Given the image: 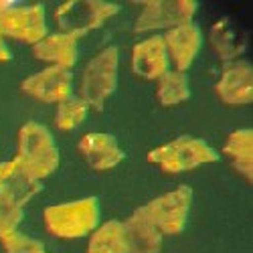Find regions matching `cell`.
<instances>
[{"instance_id":"52a82bcc","label":"cell","mask_w":253,"mask_h":253,"mask_svg":"<svg viewBox=\"0 0 253 253\" xmlns=\"http://www.w3.org/2000/svg\"><path fill=\"white\" fill-rule=\"evenodd\" d=\"M191 205H193V188L182 184L174 188V191L160 195L142 205L140 211L162 235H178L186 227Z\"/></svg>"},{"instance_id":"ffe728a7","label":"cell","mask_w":253,"mask_h":253,"mask_svg":"<svg viewBox=\"0 0 253 253\" xmlns=\"http://www.w3.org/2000/svg\"><path fill=\"white\" fill-rule=\"evenodd\" d=\"M188 97H191V83L186 73L166 71L160 79H156V99L162 108H174Z\"/></svg>"},{"instance_id":"7c38bea8","label":"cell","mask_w":253,"mask_h":253,"mask_svg":"<svg viewBox=\"0 0 253 253\" xmlns=\"http://www.w3.org/2000/svg\"><path fill=\"white\" fill-rule=\"evenodd\" d=\"M79 154L83 156V160L87 162V166H91L93 170L105 172L116 168L122 160H124V150L118 144L116 136L108 134V132H89L83 134L79 144Z\"/></svg>"},{"instance_id":"ac0fdd59","label":"cell","mask_w":253,"mask_h":253,"mask_svg":"<svg viewBox=\"0 0 253 253\" xmlns=\"http://www.w3.org/2000/svg\"><path fill=\"white\" fill-rule=\"evenodd\" d=\"M223 154L231 160L235 166V170L251 184L253 180V130L251 128H241L231 132L225 140Z\"/></svg>"},{"instance_id":"44dd1931","label":"cell","mask_w":253,"mask_h":253,"mask_svg":"<svg viewBox=\"0 0 253 253\" xmlns=\"http://www.w3.org/2000/svg\"><path fill=\"white\" fill-rule=\"evenodd\" d=\"M89 114V105L83 101L79 95H71L67 99H63L57 103V112H55V126L63 132H71L85 122Z\"/></svg>"},{"instance_id":"5b68a950","label":"cell","mask_w":253,"mask_h":253,"mask_svg":"<svg viewBox=\"0 0 253 253\" xmlns=\"http://www.w3.org/2000/svg\"><path fill=\"white\" fill-rule=\"evenodd\" d=\"M0 33L4 39L37 45L47 37V16L43 4H23L16 0H0Z\"/></svg>"},{"instance_id":"7a4b0ae2","label":"cell","mask_w":253,"mask_h":253,"mask_svg":"<svg viewBox=\"0 0 253 253\" xmlns=\"http://www.w3.org/2000/svg\"><path fill=\"white\" fill-rule=\"evenodd\" d=\"M45 227L59 239H79L91 235L99 225L97 197H83L77 201L51 205L43 211Z\"/></svg>"},{"instance_id":"e0dca14e","label":"cell","mask_w":253,"mask_h":253,"mask_svg":"<svg viewBox=\"0 0 253 253\" xmlns=\"http://www.w3.org/2000/svg\"><path fill=\"white\" fill-rule=\"evenodd\" d=\"M33 57L37 61L49 63V67L71 69L79 57L77 39H73L65 33L47 35L41 39L37 45H33Z\"/></svg>"},{"instance_id":"9a60e30c","label":"cell","mask_w":253,"mask_h":253,"mask_svg":"<svg viewBox=\"0 0 253 253\" xmlns=\"http://www.w3.org/2000/svg\"><path fill=\"white\" fill-rule=\"evenodd\" d=\"M209 41L213 45L215 53L219 55V59L225 63H231V61H237L247 51L249 39L241 25H237L231 16H223L215 20L213 27H211Z\"/></svg>"},{"instance_id":"7402d4cb","label":"cell","mask_w":253,"mask_h":253,"mask_svg":"<svg viewBox=\"0 0 253 253\" xmlns=\"http://www.w3.org/2000/svg\"><path fill=\"white\" fill-rule=\"evenodd\" d=\"M0 245L4 253H51L39 239H33L20 231H8L0 235Z\"/></svg>"},{"instance_id":"603a6c76","label":"cell","mask_w":253,"mask_h":253,"mask_svg":"<svg viewBox=\"0 0 253 253\" xmlns=\"http://www.w3.org/2000/svg\"><path fill=\"white\" fill-rule=\"evenodd\" d=\"M10 59H12V53H10L8 45H6L2 33H0V63H6V61H10Z\"/></svg>"},{"instance_id":"d6986e66","label":"cell","mask_w":253,"mask_h":253,"mask_svg":"<svg viewBox=\"0 0 253 253\" xmlns=\"http://www.w3.org/2000/svg\"><path fill=\"white\" fill-rule=\"evenodd\" d=\"M85 253H128L124 241V227L122 221H105L97 225L95 231L89 235L87 251Z\"/></svg>"},{"instance_id":"ba28073f","label":"cell","mask_w":253,"mask_h":253,"mask_svg":"<svg viewBox=\"0 0 253 253\" xmlns=\"http://www.w3.org/2000/svg\"><path fill=\"white\" fill-rule=\"evenodd\" d=\"M199 8L195 0H148L134 20V33H152L158 29L170 31L174 27L193 23Z\"/></svg>"},{"instance_id":"8fae6325","label":"cell","mask_w":253,"mask_h":253,"mask_svg":"<svg viewBox=\"0 0 253 253\" xmlns=\"http://www.w3.org/2000/svg\"><path fill=\"white\" fill-rule=\"evenodd\" d=\"M168 61L176 67L174 71L186 73L195 63L201 47H203V33L195 23H186L180 27H174L162 35Z\"/></svg>"},{"instance_id":"4fadbf2b","label":"cell","mask_w":253,"mask_h":253,"mask_svg":"<svg viewBox=\"0 0 253 253\" xmlns=\"http://www.w3.org/2000/svg\"><path fill=\"white\" fill-rule=\"evenodd\" d=\"M132 71L148 81L160 79L166 71H170V61H168L166 45L162 35L146 37L144 41L134 45L132 49Z\"/></svg>"},{"instance_id":"9c48e42d","label":"cell","mask_w":253,"mask_h":253,"mask_svg":"<svg viewBox=\"0 0 253 253\" xmlns=\"http://www.w3.org/2000/svg\"><path fill=\"white\" fill-rule=\"evenodd\" d=\"M215 93L225 105H251L253 103V67L249 61L237 59L225 63Z\"/></svg>"},{"instance_id":"2e32d148","label":"cell","mask_w":253,"mask_h":253,"mask_svg":"<svg viewBox=\"0 0 253 253\" xmlns=\"http://www.w3.org/2000/svg\"><path fill=\"white\" fill-rule=\"evenodd\" d=\"M122 227L128 253H160L164 235L144 217L140 207L126 221H122Z\"/></svg>"},{"instance_id":"5bb4252c","label":"cell","mask_w":253,"mask_h":253,"mask_svg":"<svg viewBox=\"0 0 253 253\" xmlns=\"http://www.w3.org/2000/svg\"><path fill=\"white\" fill-rule=\"evenodd\" d=\"M39 193L41 182L31 178L14 158L0 162V203H10L25 209V205Z\"/></svg>"},{"instance_id":"3957f363","label":"cell","mask_w":253,"mask_h":253,"mask_svg":"<svg viewBox=\"0 0 253 253\" xmlns=\"http://www.w3.org/2000/svg\"><path fill=\"white\" fill-rule=\"evenodd\" d=\"M150 164H156L162 172L168 174H178V172H188L203 164L217 162L219 154L215 148L193 136H178L172 142H166L162 146H156L146 156Z\"/></svg>"},{"instance_id":"6da1fadb","label":"cell","mask_w":253,"mask_h":253,"mask_svg":"<svg viewBox=\"0 0 253 253\" xmlns=\"http://www.w3.org/2000/svg\"><path fill=\"white\" fill-rule=\"evenodd\" d=\"M14 160L31 178L39 182L51 176L59 168L61 154L49 128L37 122H27L18 130Z\"/></svg>"},{"instance_id":"8992f818","label":"cell","mask_w":253,"mask_h":253,"mask_svg":"<svg viewBox=\"0 0 253 253\" xmlns=\"http://www.w3.org/2000/svg\"><path fill=\"white\" fill-rule=\"evenodd\" d=\"M118 12L120 4L108 0H67L55 10V20L61 33L79 39L99 29Z\"/></svg>"},{"instance_id":"277c9868","label":"cell","mask_w":253,"mask_h":253,"mask_svg":"<svg viewBox=\"0 0 253 253\" xmlns=\"http://www.w3.org/2000/svg\"><path fill=\"white\" fill-rule=\"evenodd\" d=\"M118 69H120V51L116 45L101 49L89 59L83 67L79 81V97L89 108L101 110L108 97L118 87Z\"/></svg>"},{"instance_id":"30bf717a","label":"cell","mask_w":253,"mask_h":253,"mask_svg":"<svg viewBox=\"0 0 253 253\" xmlns=\"http://www.w3.org/2000/svg\"><path fill=\"white\" fill-rule=\"evenodd\" d=\"M73 73L63 67H45L43 71L33 73L20 83V91L45 103H59L71 97Z\"/></svg>"}]
</instances>
